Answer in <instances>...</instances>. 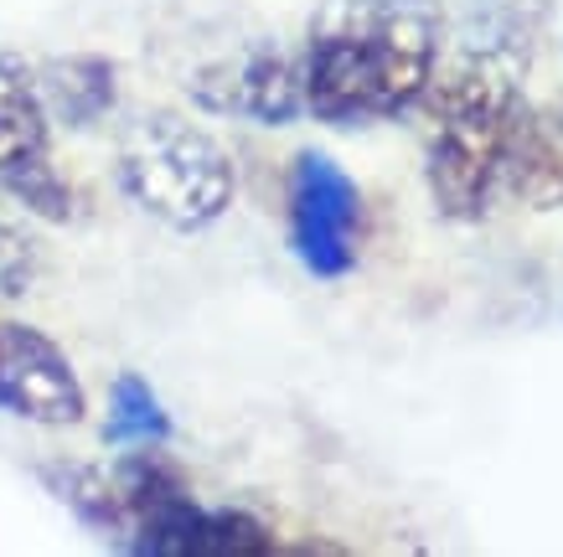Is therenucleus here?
I'll use <instances>...</instances> for the list:
<instances>
[{
    "instance_id": "obj_11",
    "label": "nucleus",
    "mask_w": 563,
    "mask_h": 557,
    "mask_svg": "<svg viewBox=\"0 0 563 557\" xmlns=\"http://www.w3.org/2000/svg\"><path fill=\"white\" fill-rule=\"evenodd\" d=\"M103 444L109 449H140V444H172V413L161 408L155 388L140 371H120L109 382L103 408Z\"/></svg>"
},
{
    "instance_id": "obj_10",
    "label": "nucleus",
    "mask_w": 563,
    "mask_h": 557,
    "mask_svg": "<svg viewBox=\"0 0 563 557\" xmlns=\"http://www.w3.org/2000/svg\"><path fill=\"white\" fill-rule=\"evenodd\" d=\"M42 480H47L52 495H57L93 537L124 547V501H120L114 475L99 470V465H47Z\"/></svg>"
},
{
    "instance_id": "obj_8",
    "label": "nucleus",
    "mask_w": 563,
    "mask_h": 557,
    "mask_svg": "<svg viewBox=\"0 0 563 557\" xmlns=\"http://www.w3.org/2000/svg\"><path fill=\"white\" fill-rule=\"evenodd\" d=\"M36 93H42V109L47 119H63V124H93L114 109L120 99V78H114V63L99 57V52H78V57H57L42 68V78H32Z\"/></svg>"
},
{
    "instance_id": "obj_1",
    "label": "nucleus",
    "mask_w": 563,
    "mask_h": 557,
    "mask_svg": "<svg viewBox=\"0 0 563 557\" xmlns=\"http://www.w3.org/2000/svg\"><path fill=\"white\" fill-rule=\"evenodd\" d=\"M440 63L434 0H336L306 52V114L321 124H367L419 109Z\"/></svg>"
},
{
    "instance_id": "obj_6",
    "label": "nucleus",
    "mask_w": 563,
    "mask_h": 557,
    "mask_svg": "<svg viewBox=\"0 0 563 557\" xmlns=\"http://www.w3.org/2000/svg\"><path fill=\"white\" fill-rule=\"evenodd\" d=\"M0 413L42 428H73L88 419V392L68 352L36 325L0 315Z\"/></svg>"
},
{
    "instance_id": "obj_2",
    "label": "nucleus",
    "mask_w": 563,
    "mask_h": 557,
    "mask_svg": "<svg viewBox=\"0 0 563 557\" xmlns=\"http://www.w3.org/2000/svg\"><path fill=\"white\" fill-rule=\"evenodd\" d=\"M429 109V197L450 222H476L501 197V170L512 151V130L522 119V93L501 57H465L434 73L424 93Z\"/></svg>"
},
{
    "instance_id": "obj_4",
    "label": "nucleus",
    "mask_w": 563,
    "mask_h": 557,
    "mask_svg": "<svg viewBox=\"0 0 563 557\" xmlns=\"http://www.w3.org/2000/svg\"><path fill=\"white\" fill-rule=\"evenodd\" d=\"M362 191L325 151H300L290 166V248L316 279H346L357 269Z\"/></svg>"
},
{
    "instance_id": "obj_3",
    "label": "nucleus",
    "mask_w": 563,
    "mask_h": 557,
    "mask_svg": "<svg viewBox=\"0 0 563 557\" xmlns=\"http://www.w3.org/2000/svg\"><path fill=\"white\" fill-rule=\"evenodd\" d=\"M114 181L130 202L172 233H202L233 207V160L202 124L151 109L124 124Z\"/></svg>"
},
{
    "instance_id": "obj_5",
    "label": "nucleus",
    "mask_w": 563,
    "mask_h": 557,
    "mask_svg": "<svg viewBox=\"0 0 563 557\" xmlns=\"http://www.w3.org/2000/svg\"><path fill=\"white\" fill-rule=\"evenodd\" d=\"M187 93L197 109L228 119H249V124H295L306 114V88H300V57H290L274 42H254L207 63L187 78Z\"/></svg>"
},
{
    "instance_id": "obj_7",
    "label": "nucleus",
    "mask_w": 563,
    "mask_h": 557,
    "mask_svg": "<svg viewBox=\"0 0 563 557\" xmlns=\"http://www.w3.org/2000/svg\"><path fill=\"white\" fill-rule=\"evenodd\" d=\"M501 191L532 212L563 207V114L553 109H522L512 130V151L501 170Z\"/></svg>"
},
{
    "instance_id": "obj_9",
    "label": "nucleus",
    "mask_w": 563,
    "mask_h": 557,
    "mask_svg": "<svg viewBox=\"0 0 563 557\" xmlns=\"http://www.w3.org/2000/svg\"><path fill=\"white\" fill-rule=\"evenodd\" d=\"M52 145V119L42 109V93L16 63L0 57V186L16 170L47 160Z\"/></svg>"
}]
</instances>
